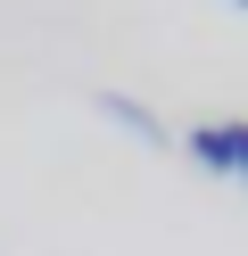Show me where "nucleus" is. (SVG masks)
I'll return each instance as SVG.
<instances>
[{"mask_svg": "<svg viewBox=\"0 0 248 256\" xmlns=\"http://www.w3.org/2000/svg\"><path fill=\"white\" fill-rule=\"evenodd\" d=\"M91 108H99V116L116 124V132H132V140H141V149H165V140H174V132H165V124H157V108H141V100H132V91H91Z\"/></svg>", "mask_w": 248, "mask_h": 256, "instance_id": "f03ea898", "label": "nucleus"}, {"mask_svg": "<svg viewBox=\"0 0 248 256\" xmlns=\"http://www.w3.org/2000/svg\"><path fill=\"white\" fill-rule=\"evenodd\" d=\"M182 149H190L207 174H223V182H248V116H207V124H190Z\"/></svg>", "mask_w": 248, "mask_h": 256, "instance_id": "f257e3e1", "label": "nucleus"}, {"mask_svg": "<svg viewBox=\"0 0 248 256\" xmlns=\"http://www.w3.org/2000/svg\"><path fill=\"white\" fill-rule=\"evenodd\" d=\"M223 8H248V0H223Z\"/></svg>", "mask_w": 248, "mask_h": 256, "instance_id": "7ed1b4c3", "label": "nucleus"}]
</instances>
